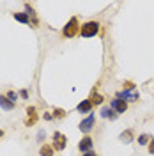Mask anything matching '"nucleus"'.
<instances>
[{"label": "nucleus", "mask_w": 154, "mask_h": 156, "mask_svg": "<svg viewBox=\"0 0 154 156\" xmlns=\"http://www.w3.org/2000/svg\"><path fill=\"white\" fill-rule=\"evenodd\" d=\"M97 32H99V23L97 21H87L80 27V34L82 37H94Z\"/></svg>", "instance_id": "f257e3e1"}, {"label": "nucleus", "mask_w": 154, "mask_h": 156, "mask_svg": "<svg viewBox=\"0 0 154 156\" xmlns=\"http://www.w3.org/2000/svg\"><path fill=\"white\" fill-rule=\"evenodd\" d=\"M76 32H80L78 18H71L68 23H66V27H64V30H62V34H64V37H75Z\"/></svg>", "instance_id": "f03ea898"}, {"label": "nucleus", "mask_w": 154, "mask_h": 156, "mask_svg": "<svg viewBox=\"0 0 154 156\" xmlns=\"http://www.w3.org/2000/svg\"><path fill=\"white\" fill-rule=\"evenodd\" d=\"M53 149L55 151H64L66 149V146H68V138H66V135H62L60 131H55L53 133Z\"/></svg>", "instance_id": "7ed1b4c3"}, {"label": "nucleus", "mask_w": 154, "mask_h": 156, "mask_svg": "<svg viewBox=\"0 0 154 156\" xmlns=\"http://www.w3.org/2000/svg\"><path fill=\"white\" fill-rule=\"evenodd\" d=\"M117 98L128 103V101H136L140 96H138V92H136V90H128V89H124L122 92H117Z\"/></svg>", "instance_id": "20e7f679"}, {"label": "nucleus", "mask_w": 154, "mask_h": 156, "mask_svg": "<svg viewBox=\"0 0 154 156\" xmlns=\"http://www.w3.org/2000/svg\"><path fill=\"white\" fill-rule=\"evenodd\" d=\"M110 108H112L114 112H117V114H124L126 110H128V103L117 98V99H114V101L110 103Z\"/></svg>", "instance_id": "39448f33"}, {"label": "nucleus", "mask_w": 154, "mask_h": 156, "mask_svg": "<svg viewBox=\"0 0 154 156\" xmlns=\"http://www.w3.org/2000/svg\"><path fill=\"white\" fill-rule=\"evenodd\" d=\"M92 146H94L92 138H90V136H83V138L80 140V144H78V149H80L82 153H90V151H92Z\"/></svg>", "instance_id": "423d86ee"}, {"label": "nucleus", "mask_w": 154, "mask_h": 156, "mask_svg": "<svg viewBox=\"0 0 154 156\" xmlns=\"http://www.w3.org/2000/svg\"><path fill=\"white\" fill-rule=\"evenodd\" d=\"M92 128H94V114H90L87 119L80 122V131H83V133H89Z\"/></svg>", "instance_id": "0eeeda50"}, {"label": "nucleus", "mask_w": 154, "mask_h": 156, "mask_svg": "<svg viewBox=\"0 0 154 156\" xmlns=\"http://www.w3.org/2000/svg\"><path fill=\"white\" fill-rule=\"evenodd\" d=\"M27 114H29V119H25V126H34L36 121H37V112H36V108L30 107L29 110H27Z\"/></svg>", "instance_id": "6e6552de"}, {"label": "nucleus", "mask_w": 154, "mask_h": 156, "mask_svg": "<svg viewBox=\"0 0 154 156\" xmlns=\"http://www.w3.org/2000/svg\"><path fill=\"white\" fill-rule=\"evenodd\" d=\"M117 112H114L110 107H106V108H101V117H105V119H110V121H115L117 119Z\"/></svg>", "instance_id": "1a4fd4ad"}, {"label": "nucleus", "mask_w": 154, "mask_h": 156, "mask_svg": "<svg viewBox=\"0 0 154 156\" xmlns=\"http://www.w3.org/2000/svg\"><path fill=\"white\" fill-rule=\"evenodd\" d=\"M76 110L78 112H90L92 110V103H90V99H83L82 103H78V107H76Z\"/></svg>", "instance_id": "9d476101"}, {"label": "nucleus", "mask_w": 154, "mask_h": 156, "mask_svg": "<svg viewBox=\"0 0 154 156\" xmlns=\"http://www.w3.org/2000/svg\"><path fill=\"white\" fill-rule=\"evenodd\" d=\"M14 20L19 21V23H25V25H30V23H32V21H30V16L27 12H16V14H14Z\"/></svg>", "instance_id": "9b49d317"}, {"label": "nucleus", "mask_w": 154, "mask_h": 156, "mask_svg": "<svg viewBox=\"0 0 154 156\" xmlns=\"http://www.w3.org/2000/svg\"><path fill=\"white\" fill-rule=\"evenodd\" d=\"M0 107L4 108V110H12L14 108V103L7 99V96H0Z\"/></svg>", "instance_id": "f8f14e48"}, {"label": "nucleus", "mask_w": 154, "mask_h": 156, "mask_svg": "<svg viewBox=\"0 0 154 156\" xmlns=\"http://www.w3.org/2000/svg\"><path fill=\"white\" fill-rule=\"evenodd\" d=\"M121 140H122L124 144H129V142L133 140V131H131V129H126V131H122V133H121Z\"/></svg>", "instance_id": "ddd939ff"}, {"label": "nucleus", "mask_w": 154, "mask_h": 156, "mask_svg": "<svg viewBox=\"0 0 154 156\" xmlns=\"http://www.w3.org/2000/svg\"><path fill=\"white\" fill-rule=\"evenodd\" d=\"M41 156H53V146H43L39 151Z\"/></svg>", "instance_id": "4468645a"}, {"label": "nucleus", "mask_w": 154, "mask_h": 156, "mask_svg": "<svg viewBox=\"0 0 154 156\" xmlns=\"http://www.w3.org/2000/svg\"><path fill=\"white\" fill-rule=\"evenodd\" d=\"M90 103H92V107H94V105H101V103H103V96L94 92V94H92V98H90Z\"/></svg>", "instance_id": "2eb2a0df"}, {"label": "nucleus", "mask_w": 154, "mask_h": 156, "mask_svg": "<svg viewBox=\"0 0 154 156\" xmlns=\"http://www.w3.org/2000/svg\"><path fill=\"white\" fill-rule=\"evenodd\" d=\"M7 99H9V101H12V103H16V99H18V92L9 90V92H7Z\"/></svg>", "instance_id": "dca6fc26"}, {"label": "nucleus", "mask_w": 154, "mask_h": 156, "mask_svg": "<svg viewBox=\"0 0 154 156\" xmlns=\"http://www.w3.org/2000/svg\"><path fill=\"white\" fill-rule=\"evenodd\" d=\"M147 142H149V135H140L138 136V144H140V146H145Z\"/></svg>", "instance_id": "f3484780"}, {"label": "nucleus", "mask_w": 154, "mask_h": 156, "mask_svg": "<svg viewBox=\"0 0 154 156\" xmlns=\"http://www.w3.org/2000/svg\"><path fill=\"white\" fill-rule=\"evenodd\" d=\"M19 96L23 98V99H27V98H29V90H27V89H21V90H19Z\"/></svg>", "instance_id": "a211bd4d"}, {"label": "nucleus", "mask_w": 154, "mask_h": 156, "mask_svg": "<svg viewBox=\"0 0 154 156\" xmlns=\"http://www.w3.org/2000/svg\"><path fill=\"white\" fill-rule=\"evenodd\" d=\"M53 112H55L53 115H57V117H64V110H62V108H57V110H53Z\"/></svg>", "instance_id": "6ab92c4d"}, {"label": "nucleus", "mask_w": 154, "mask_h": 156, "mask_svg": "<svg viewBox=\"0 0 154 156\" xmlns=\"http://www.w3.org/2000/svg\"><path fill=\"white\" fill-rule=\"evenodd\" d=\"M149 153H151V154H154V138L151 140V144H149Z\"/></svg>", "instance_id": "aec40b11"}, {"label": "nucleus", "mask_w": 154, "mask_h": 156, "mask_svg": "<svg viewBox=\"0 0 154 156\" xmlns=\"http://www.w3.org/2000/svg\"><path fill=\"white\" fill-rule=\"evenodd\" d=\"M83 156H96V154H94V153L90 151V153H85V154H83Z\"/></svg>", "instance_id": "412c9836"}, {"label": "nucleus", "mask_w": 154, "mask_h": 156, "mask_svg": "<svg viewBox=\"0 0 154 156\" xmlns=\"http://www.w3.org/2000/svg\"><path fill=\"white\" fill-rule=\"evenodd\" d=\"M2 136H4V131H2V129H0V138H2Z\"/></svg>", "instance_id": "4be33fe9"}]
</instances>
